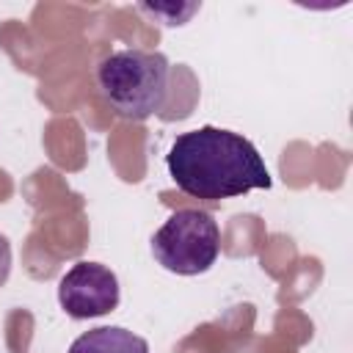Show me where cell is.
Here are the masks:
<instances>
[{
  "label": "cell",
  "mask_w": 353,
  "mask_h": 353,
  "mask_svg": "<svg viewBox=\"0 0 353 353\" xmlns=\"http://www.w3.org/2000/svg\"><path fill=\"white\" fill-rule=\"evenodd\" d=\"M165 165L182 193L204 201L234 199L256 188L268 190L273 182L248 138L212 124L176 135Z\"/></svg>",
  "instance_id": "obj_1"
},
{
  "label": "cell",
  "mask_w": 353,
  "mask_h": 353,
  "mask_svg": "<svg viewBox=\"0 0 353 353\" xmlns=\"http://www.w3.org/2000/svg\"><path fill=\"white\" fill-rule=\"evenodd\" d=\"M97 83L119 116L143 121L154 116L165 102L168 58L154 50L110 52L97 69Z\"/></svg>",
  "instance_id": "obj_2"
},
{
  "label": "cell",
  "mask_w": 353,
  "mask_h": 353,
  "mask_svg": "<svg viewBox=\"0 0 353 353\" xmlns=\"http://www.w3.org/2000/svg\"><path fill=\"white\" fill-rule=\"evenodd\" d=\"M221 251L218 223L210 212L185 207L168 215V221L152 237L154 259L179 276H199L210 270Z\"/></svg>",
  "instance_id": "obj_3"
},
{
  "label": "cell",
  "mask_w": 353,
  "mask_h": 353,
  "mask_svg": "<svg viewBox=\"0 0 353 353\" xmlns=\"http://www.w3.org/2000/svg\"><path fill=\"white\" fill-rule=\"evenodd\" d=\"M58 303L74 320L102 317L119 306V279L99 262H74L58 281Z\"/></svg>",
  "instance_id": "obj_4"
},
{
  "label": "cell",
  "mask_w": 353,
  "mask_h": 353,
  "mask_svg": "<svg viewBox=\"0 0 353 353\" xmlns=\"http://www.w3.org/2000/svg\"><path fill=\"white\" fill-rule=\"evenodd\" d=\"M69 353H149V345L143 336L121 325H99L80 334Z\"/></svg>",
  "instance_id": "obj_5"
}]
</instances>
